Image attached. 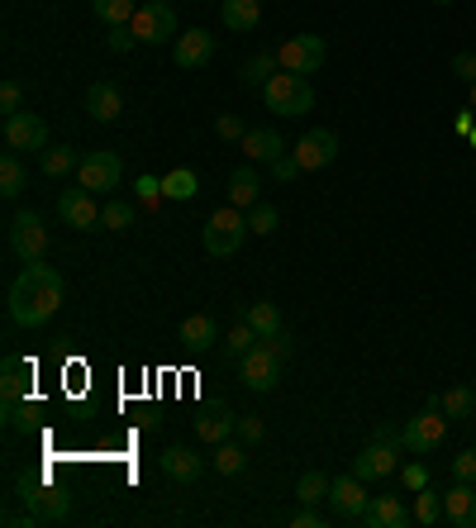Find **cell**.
Instances as JSON below:
<instances>
[{
  "label": "cell",
  "mask_w": 476,
  "mask_h": 528,
  "mask_svg": "<svg viewBox=\"0 0 476 528\" xmlns=\"http://www.w3.org/2000/svg\"><path fill=\"white\" fill-rule=\"evenodd\" d=\"M67 300V276L48 262H24V272L5 291V314L15 329H43Z\"/></svg>",
  "instance_id": "cell-1"
},
{
  "label": "cell",
  "mask_w": 476,
  "mask_h": 528,
  "mask_svg": "<svg viewBox=\"0 0 476 528\" xmlns=\"http://www.w3.org/2000/svg\"><path fill=\"white\" fill-rule=\"evenodd\" d=\"M262 100L267 110L281 119H296L315 110V91H310V77H296V72H277V77L262 86Z\"/></svg>",
  "instance_id": "cell-2"
},
{
  "label": "cell",
  "mask_w": 476,
  "mask_h": 528,
  "mask_svg": "<svg viewBox=\"0 0 476 528\" xmlns=\"http://www.w3.org/2000/svg\"><path fill=\"white\" fill-rule=\"evenodd\" d=\"M248 234H253V229H248V215H243L238 205H219L215 215L205 219V234L200 238H205V253L210 257H234Z\"/></svg>",
  "instance_id": "cell-3"
},
{
  "label": "cell",
  "mask_w": 476,
  "mask_h": 528,
  "mask_svg": "<svg viewBox=\"0 0 476 528\" xmlns=\"http://www.w3.org/2000/svg\"><path fill=\"white\" fill-rule=\"evenodd\" d=\"M400 448H405V443H400V433L381 424L377 438H372V443H367V448L353 457V476H362V481L396 476V471H400Z\"/></svg>",
  "instance_id": "cell-4"
},
{
  "label": "cell",
  "mask_w": 476,
  "mask_h": 528,
  "mask_svg": "<svg viewBox=\"0 0 476 528\" xmlns=\"http://www.w3.org/2000/svg\"><path fill=\"white\" fill-rule=\"evenodd\" d=\"M15 495L39 514V524H58V519L72 514V495L58 486H48L43 476H20V481H15Z\"/></svg>",
  "instance_id": "cell-5"
},
{
  "label": "cell",
  "mask_w": 476,
  "mask_h": 528,
  "mask_svg": "<svg viewBox=\"0 0 476 528\" xmlns=\"http://www.w3.org/2000/svg\"><path fill=\"white\" fill-rule=\"evenodd\" d=\"M448 424H453V419L438 410V405H424V410L400 429V443L410 452H419V457H424V452H438L443 448V438H448Z\"/></svg>",
  "instance_id": "cell-6"
},
{
  "label": "cell",
  "mask_w": 476,
  "mask_h": 528,
  "mask_svg": "<svg viewBox=\"0 0 476 528\" xmlns=\"http://www.w3.org/2000/svg\"><path fill=\"white\" fill-rule=\"evenodd\" d=\"M324 58H329V43L319 39V34H296V39H286L277 48L281 72H296V77H310V72H319V67H324Z\"/></svg>",
  "instance_id": "cell-7"
},
{
  "label": "cell",
  "mask_w": 476,
  "mask_h": 528,
  "mask_svg": "<svg viewBox=\"0 0 476 528\" xmlns=\"http://www.w3.org/2000/svg\"><path fill=\"white\" fill-rule=\"evenodd\" d=\"M129 29H134L139 43H167L177 39V10L167 0H143L134 10V20H129Z\"/></svg>",
  "instance_id": "cell-8"
},
{
  "label": "cell",
  "mask_w": 476,
  "mask_h": 528,
  "mask_svg": "<svg viewBox=\"0 0 476 528\" xmlns=\"http://www.w3.org/2000/svg\"><path fill=\"white\" fill-rule=\"evenodd\" d=\"M5 243H10V253L20 257V262H43V253H48V229H43V219L34 215V210H20V215L10 219Z\"/></svg>",
  "instance_id": "cell-9"
},
{
  "label": "cell",
  "mask_w": 476,
  "mask_h": 528,
  "mask_svg": "<svg viewBox=\"0 0 476 528\" xmlns=\"http://www.w3.org/2000/svg\"><path fill=\"white\" fill-rule=\"evenodd\" d=\"M372 505V495H367V481L362 476H334V486H329V509H334L338 524H362V514Z\"/></svg>",
  "instance_id": "cell-10"
},
{
  "label": "cell",
  "mask_w": 476,
  "mask_h": 528,
  "mask_svg": "<svg viewBox=\"0 0 476 528\" xmlns=\"http://www.w3.org/2000/svg\"><path fill=\"white\" fill-rule=\"evenodd\" d=\"M119 176H124V167H119V153H110V148H96V153H81V167H77V186H86L91 196H100V191H115Z\"/></svg>",
  "instance_id": "cell-11"
},
{
  "label": "cell",
  "mask_w": 476,
  "mask_h": 528,
  "mask_svg": "<svg viewBox=\"0 0 476 528\" xmlns=\"http://www.w3.org/2000/svg\"><path fill=\"white\" fill-rule=\"evenodd\" d=\"M5 148L10 153H43L48 148V124L34 110H15L5 115Z\"/></svg>",
  "instance_id": "cell-12"
},
{
  "label": "cell",
  "mask_w": 476,
  "mask_h": 528,
  "mask_svg": "<svg viewBox=\"0 0 476 528\" xmlns=\"http://www.w3.org/2000/svg\"><path fill=\"white\" fill-rule=\"evenodd\" d=\"M238 367H243V386H248V391H258V395L277 391V381H281V357L267 348V343H258V348L248 352V357H238Z\"/></svg>",
  "instance_id": "cell-13"
},
{
  "label": "cell",
  "mask_w": 476,
  "mask_h": 528,
  "mask_svg": "<svg viewBox=\"0 0 476 528\" xmlns=\"http://www.w3.org/2000/svg\"><path fill=\"white\" fill-rule=\"evenodd\" d=\"M58 215L67 229H77V234H96L100 229V205L96 196L86 191V186H77V191H62L58 196Z\"/></svg>",
  "instance_id": "cell-14"
},
{
  "label": "cell",
  "mask_w": 476,
  "mask_h": 528,
  "mask_svg": "<svg viewBox=\"0 0 476 528\" xmlns=\"http://www.w3.org/2000/svg\"><path fill=\"white\" fill-rule=\"evenodd\" d=\"M334 157H338V134L334 129H310V134H300V143H296L300 172H319V167H329Z\"/></svg>",
  "instance_id": "cell-15"
},
{
  "label": "cell",
  "mask_w": 476,
  "mask_h": 528,
  "mask_svg": "<svg viewBox=\"0 0 476 528\" xmlns=\"http://www.w3.org/2000/svg\"><path fill=\"white\" fill-rule=\"evenodd\" d=\"M172 58H177V67H186V72L205 67V62L215 58V34H210V29H186L181 39H172Z\"/></svg>",
  "instance_id": "cell-16"
},
{
  "label": "cell",
  "mask_w": 476,
  "mask_h": 528,
  "mask_svg": "<svg viewBox=\"0 0 476 528\" xmlns=\"http://www.w3.org/2000/svg\"><path fill=\"white\" fill-rule=\"evenodd\" d=\"M86 115L100 119V124H115L124 115V91H119L115 81H91L86 86Z\"/></svg>",
  "instance_id": "cell-17"
},
{
  "label": "cell",
  "mask_w": 476,
  "mask_h": 528,
  "mask_svg": "<svg viewBox=\"0 0 476 528\" xmlns=\"http://www.w3.org/2000/svg\"><path fill=\"white\" fill-rule=\"evenodd\" d=\"M443 519L453 528H476V481H457L443 495Z\"/></svg>",
  "instance_id": "cell-18"
},
{
  "label": "cell",
  "mask_w": 476,
  "mask_h": 528,
  "mask_svg": "<svg viewBox=\"0 0 476 528\" xmlns=\"http://www.w3.org/2000/svg\"><path fill=\"white\" fill-rule=\"evenodd\" d=\"M29 386H34V367L24 357H5V367H0V395H5V405L29 400Z\"/></svg>",
  "instance_id": "cell-19"
},
{
  "label": "cell",
  "mask_w": 476,
  "mask_h": 528,
  "mask_svg": "<svg viewBox=\"0 0 476 528\" xmlns=\"http://www.w3.org/2000/svg\"><path fill=\"white\" fill-rule=\"evenodd\" d=\"M238 148H243V157H248V162H267V167H272V162L286 153V138H281L277 129H248Z\"/></svg>",
  "instance_id": "cell-20"
},
{
  "label": "cell",
  "mask_w": 476,
  "mask_h": 528,
  "mask_svg": "<svg viewBox=\"0 0 476 528\" xmlns=\"http://www.w3.org/2000/svg\"><path fill=\"white\" fill-rule=\"evenodd\" d=\"M162 476H172V481H181V486H191V481H200V471H205V457H196L191 448H167L158 457Z\"/></svg>",
  "instance_id": "cell-21"
},
{
  "label": "cell",
  "mask_w": 476,
  "mask_h": 528,
  "mask_svg": "<svg viewBox=\"0 0 476 528\" xmlns=\"http://www.w3.org/2000/svg\"><path fill=\"white\" fill-rule=\"evenodd\" d=\"M367 528H405L410 524V509L400 505V495H372V505L362 514Z\"/></svg>",
  "instance_id": "cell-22"
},
{
  "label": "cell",
  "mask_w": 476,
  "mask_h": 528,
  "mask_svg": "<svg viewBox=\"0 0 476 528\" xmlns=\"http://www.w3.org/2000/svg\"><path fill=\"white\" fill-rule=\"evenodd\" d=\"M181 343H186L191 352L219 348V324L210 319V314H186V319H181Z\"/></svg>",
  "instance_id": "cell-23"
},
{
  "label": "cell",
  "mask_w": 476,
  "mask_h": 528,
  "mask_svg": "<svg viewBox=\"0 0 476 528\" xmlns=\"http://www.w3.org/2000/svg\"><path fill=\"white\" fill-rule=\"evenodd\" d=\"M219 20H224L229 34H253L262 20V5L258 0H224V5H219Z\"/></svg>",
  "instance_id": "cell-24"
},
{
  "label": "cell",
  "mask_w": 476,
  "mask_h": 528,
  "mask_svg": "<svg viewBox=\"0 0 476 528\" xmlns=\"http://www.w3.org/2000/svg\"><path fill=\"white\" fill-rule=\"evenodd\" d=\"M229 433H238V419L224 410V405H219V410H205L196 419V438H200V443H210V448L229 443Z\"/></svg>",
  "instance_id": "cell-25"
},
{
  "label": "cell",
  "mask_w": 476,
  "mask_h": 528,
  "mask_svg": "<svg viewBox=\"0 0 476 528\" xmlns=\"http://www.w3.org/2000/svg\"><path fill=\"white\" fill-rule=\"evenodd\" d=\"M258 162H248V167H238L234 176H229V205H238V210H253L258 205Z\"/></svg>",
  "instance_id": "cell-26"
},
{
  "label": "cell",
  "mask_w": 476,
  "mask_h": 528,
  "mask_svg": "<svg viewBox=\"0 0 476 528\" xmlns=\"http://www.w3.org/2000/svg\"><path fill=\"white\" fill-rule=\"evenodd\" d=\"M77 167H81V153H77V148H67V143H58V148H43V153H39V172L53 176V181L72 176Z\"/></svg>",
  "instance_id": "cell-27"
},
{
  "label": "cell",
  "mask_w": 476,
  "mask_h": 528,
  "mask_svg": "<svg viewBox=\"0 0 476 528\" xmlns=\"http://www.w3.org/2000/svg\"><path fill=\"white\" fill-rule=\"evenodd\" d=\"M162 196L167 200H181V205H191V200L200 196V176L191 172V167H177V172L162 176Z\"/></svg>",
  "instance_id": "cell-28"
},
{
  "label": "cell",
  "mask_w": 476,
  "mask_h": 528,
  "mask_svg": "<svg viewBox=\"0 0 476 528\" xmlns=\"http://www.w3.org/2000/svg\"><path fill=\"white\" fill-rule=\"evenodd\" d=\"M438 410L448 414L453 424H457V419H472V414H476V391H472V386H448V391L438 395Z\"/></svg>",
  "instance_id": "cell-29"
},
{
  "label": "cell",
  "mask_w": 476,
  "mask_h": 528,
  "mask_svg": "<svg viewBox=\"0 0 476 528\" xmlns=\"http://www.w3.org/2000/svg\"><path fill=\"white\" fill-rule=\"evenodd\" d=\"M134 219H139V210H134L129 200H105V205H100V229H110V234L134 229Z\"/></svg>",
  "instance_id": "cell-30"
},
{
  "label": "cell",
  "mask_w": 476,
  "mask_h": 528,
  "mask_svg": "<svg viewBox=\"0 0 476 528\" xmlns=\"http://www.w3.org/2000/svg\"><path fill=\"white\" fill-rule=\"evenodd\" d=\"M243 319L258 329V338H272V333L286 329V324H281V310L272 305V300H258V305H248V310H243Z\"/></svg>",
  "instance_id": "cell-31"
},
{
  "label": "cell",
  "mask_w": 476,
  "mask_h": 528,
  "mask_svg": "<svg viewBox=\"0 0 476 528\" xmlns=\"http://www.w3.org/2000/svg\"><path fill=\"white\" fill-rule=\"evenodd\" d=\"M277 53H258V58H248L243 62V86H248V91H262V86H267V81L277 77Z\"/></svg>",
  "instance_id": "cell-32"
},
{
  "label": "cell",
  "mask_w": 476,
  "mask_h": 528,
  "mask_svg": "<svg viewBox=\"0 0 476 528\" xmlns=\"http://www.w3.org/2000/svg\"><path fill=\"white\" fill-rule=\"evenodd\" d=\"M0 196H5V200L24 196V162H20V153L0 157Z\"/></svg>",
  "instance_id": "cell-33"
},
{
  "label": "cell",
  "mask_w": 476,
  "mask_h": 528,
  "mask_svg": "<svg viewBox=\"0 0 476 528\" xmlns=\"http://www.w3.org/2000/svg\"><path fill=\"white\" fill-rule=\"evenodd\" d=\"M329 486H334V481H329L324 471H305L296 481V500L300 505H324V500H329Z\"/></svg>",
  "instance_id": "cell-34"
},
{
  "label": "cell",
  "mask_w": 476,
  "mask_h": 528,
  "mask_svg": "<svg viewBox=\"0 0 476 528\" xmlns=\"http://www.w3.org/2000/svg\"><path fill=\"white\" fill-rule=\"evenodd\" d=\"M415 524H424V528L443 524V495H438L434 486L415 490Z\"/></svg>",
  "instance_id": "cell-35"
},
{
  "label": "cell",
  "mask_w": 476,
  "mask_h": 528,
  "mask_svg": "<svg viewBox=\"0 0 476 528\" xmlns=\"http://www.w3.org/2000/svg\"><path fill=\"white\" fill-rule=\"evenodd\" d=\"M210 462H215L219 476H238V471L248 467V443H219Z\"/></svg>",
  "instance_id": "cell-36"
},
{
  "label": "cell",
  "mask_w": 476,
  "mask_h": 528,
  "mask_svg": "<svg viewBox=\"0 0 476 528\" xmlns=\"http://www.w3.org/2000/svg\"><path fill=\"white\" fill-rule=\"evenodd\" d=\"M258 343H262V338H258V329H253L248 319H238L234 329L224 333V352H229V357H248Z\"/></svg>",
  "instance_id": "cell-37"
},
{
  "label": "cell",
  "mask_w": 476,
  "mask_h": 528,
  "mask_svg": "<svg viewBox=\"0 0 476 528\" xmlns=\"http://www.w3.org/2000/svg\"><path fill=\"white\" fill-rule=\"evenodd\" d=\"M91 10H96V20L105 24V29H115V24H129L134 20V0H91Z\"/></svg>",
  "instance_id": "cell-38"
},
{
  "label": "cell",
  "mask_w": 476,
  "mask_h": 528,
  "mask_svg": "<svg viewBox=\"0 0 476 528\" xmlns=\"http://www.w3.org/2000/svg\"><path fill=\"white\" fill-rule=\"evenodd\" d=\"M277 224H281V215H277V205H267V200H258L253 210H248V229L258 238H267V234H277Z\"/></svg>",
  "instance_id": "cell-39"
},
{
  "label": "cell",
  "mask_w": 476,
  "mask_h": 528,
  "mask_svg": "<svg viewBox=\"0 0 476 528\" xmlns=\"http://www.w3.org/2000/svg\"><path fill=\"white\" fill-rule=\"evenodd\" d=\"M134 191H139V200H143V210H153V205H162V176H148V172H139V181H134Z\"/></svg>",
  "instance_id": "cell-40"
},
{
  "label": "cell",
  "mask_w": 476,
  "mask_h": 528,
  "mask_svg": "<svg viewBox=\"0 0 476 528\" xmlns=\"http://www.w3.org/2000/svg\"><path fill=\"white\" fill-rule=\"evenodd\" d=\"M400 481H405V490H424L429 486V467L424 462H400Z\"/></svg>",
  "instance_id": "cell-41"
},
{
  "label": "cell",
  "mask_w": 476,
  "mask_h": 528,
  "mask_svg": "<svg viewBox=\"0 0 476 528\" xmlns=\"http://www.w3.org/2000/svg\"><path fill=\"white\" fill-rule=\"evenodd\" d=\"M105 43H110V53H134V29H129V24H115V29H110V34H105Z\"/></svg>",
  "instance_id": "cell-42"
},
{
  "label": "cell",
  "mask_w": 476,
  "mask_h": 528,
  "mask_svg": "<svg viewBox=\"0 0 476 528\" xmlns=\"http://www.w3.org/2000/svg\"><path fill=\"white\" fill-rule=\"evenodd\" d=\"M238 438H243V443H262V438H267V424H262L258 414H243V419H238Z\"/></svg>",
  "instance_id": "cell-43"
},
{
  "label": "cell",
  "mask_w": 476,
  "mask_h": 528,
  "mask_svg": "<svg viewBox=\"0 0 476 528\" xmlns=\"http://www.w3.org/2000/svg\"><path fill=\"white\" fill-rule=\"evenodd\" d=\"M448 467H453V481H476V452L467 448V452H457L453 462H448Z\"/></svg>",
  "instance_id": "cell-44"
},
{
  "label": "cell",
  "mask_w": 476,
  "mask_h": 528,
  "mask_svg": "<svg viewBox=\"0 0 476 528\" xmlns=\"http://www.w3.org/2000/svg\"><path fill=\"white\" fill-rule=\"evenodd\" d=\"M0 110H5V115L24 110V91H20V81H5V86H0Z\"/></svg>",
  "instance_id": "cell-45"
},
{
  "label": "cell",
  "mask_w": 476,
  "mask_h": 528,
  "mask_svg": "<svg viewBox=\"0 0 476 528\" xmlns=\"http://www.w3.org/2000/svg\"><path fill=\"white\" fill-rule=\"evenodd\" d=\"M215 134H219V138H234V143H243V134H248V129H243V119H238V115H219V119H215Z\"/></svg>",
  "instance_id": "cell-46"
},
{
  "label": "cell",
  "mask_w": 476,
  "mask_h": 528,
  "mask_svg": "<svg viewBox=\"0 0 476 528\" xmlns=\"http://www.w3.org/2000/svg\"><path fill=\"white\" fill-rule=\"evenodd\" d=\"M291 524H296V528H324L329 519H324V514H319L315 505H300L296 514H291Z\"/></svg>",
  "instance_id": "cell-47"
},
{
  "label": "cell",
  "mask_w": 476,
  "mask_h": 528,
  "mask_svg": "<svg viewBox=\"0 0 476 528\" xmlns=\"http://www.w3.org/2000/svg\"><path fill=\"white\" fill-rule=\"evenodd\" d=\"M262 343H267V348L277 352L281 362H286V357H291V352H296V338H291V333L281 329V333H272V338H262Z\"/></svg>",
  "instance_id": "cell-48"
},
{
  "label": "cell",
  "mask_w": 476,
  "mask_h": 528,
  "mask_svg": "<svg viewBox=\"0 0 476 528\" xmlns=\"http://www.w3.org/2000/svg\"><path fill=\"white\" fill-rule=\"evenodd\" d=\"M453 77H462L467 86H472V81H476V53H457V58H453Z\"/></svg>",
  "instance_id": "cell-49"
},
{
  "label": "cell",
  "mask_w": 476,
  "mask_h": 528,
  "mask_svg": "<svg viewBox=\"0 0 476 528\" xmlns=\"http://www.w3.org/2000/svg\"><path fill=\"white\" fill-rule=\"evenodd\" d=\"M296 172H300V162H296V153L286 157L281 153L277 162H272V176H277V181H296Z\"/></svg>",
  "instance_id": "cell-50"
},
{
  "label": "cell",
  "mask_w": 476,
  "mask_h": 528,
  "mask_svg": "<svg viewBox=\"0 0 476 528\" xmlns=\"http://www.w3.org/2000/svg\"><path fill=\"white\" fill-rule=\"evenodd\" d=\"M453 129H457V138H472V129H476V110H472V105L453 119Z\"/></svg>",
  "instance_id": "cell-51"
},
{
  "label": "cell",
  "mask_w": 476,
  "mask_h": 528,
  "mask_svg": "<svg viewBox=\"0 0 476 528\" xmlns=\"http://www.w3.org/2000/svg\"><path fill=\"white\" fill-rule=\"evenodd\" d=\"M429 5H453V0H429Z\"/></svg>",
  "instance_id": "cell-52"
},
{
  "label": "cell",
  "mask_w": 476,
  "mask_h": 528,
  "mask_svg": "<svg viewBox=\"0 0 476 528\" xmlns=\"http://www.w3.org/2000/svg\"><path fill=\"white\" fill-rule=\"evenodd\" d=\"M472 110H476V81H472Z\"/></svg>",
  "instance_id": "cell-53"
},
{
  "label": "cell",
  "mask_w": 476,
  "mask_h": 528,
  "mask_svg": "<svg viewBox=\"0 0 476 528\" xmlns=\"http://www.w3.org/2000/svg\"><path fill=\"white\" fill-rule=\"evenodd\" d=\"M472 143H476V129H472Z\"/></svg>",
  "instance_id": "cell-54"
}]
</instances>
